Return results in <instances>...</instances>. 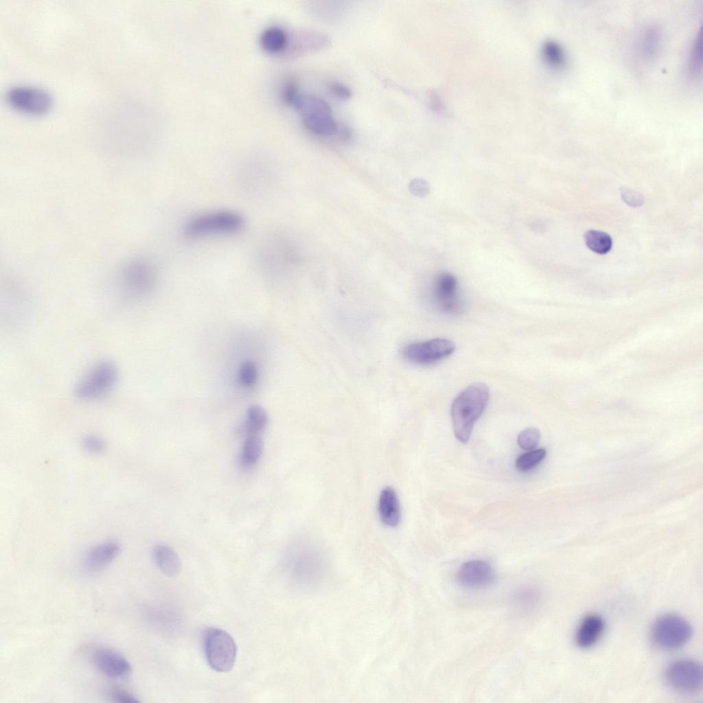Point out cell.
<instances>
[{
    "mask_svg": "<svg viewBox=\"0 0 703 703\" xmlns=\"http://www.w3.org/2000/svg\"><path fill=\"white\" fill-rule=\"evenodd\" d=\"M489 398V389L483 382L474 383L462 391L453 400L451 417L456 438L467 443L474 423L484 412Z\"/></svg>",
    "mask_w": 703,
    "mask_h": 703,
    "instance_id": "obj_1",
    "label": "cell"
},
{
    "mask_svg": "<svg viewBox=\"0 0 703 703\" xmlns=\"http://www.w3.org/2000/svg\"><path fill=\"white\" fill-rule=\"evenodd\" d=\"M244 224V218L240 212L220 209L189 218L183 227V233L189 239L229 235L240 232Z\"/></svg>",
    "mask_w": 703,
    "mask_h": 703,
    "instance_id": "obj_2",
    "label": "cell"
},
{
    "mask_svg": "<svg viewBox=\"0 0 703 703\" xmlns=\"http://www.w3.org/2000/svg\"><path fill=\"white\" fill-rule=\"evenodd\" d=\"M293 105L299 111L303 125L310 132L316 135L329 137L338 131V126L332 108L323 99L311 94H300Z\"/></svg>",
    "mask_w": 703,
    "mask_h": 703,
    "instance_id": "obj_3",
    "label": "cell"
},
{
    "mask_svg": "<svg viewBox=\"0 0 703 703\" xmlns=\"http://www.w3.org/2000/svg\"><path fill=\"white\" fill-rule=\"evenodd\" d=\"M692 633V627L685 619L675 614H665L653 622L649 636L656 647L674 650L687 643Z\"/></svg>",
    "mask_w": 703,
    "mask_h": 703,
    "instance_id": "obj_4",
    "label": "cell"
},
{
    "mask_svg": "<svg viewBox=\"0 0 703 703\" xmlns=\"http://www.w3.org/2000/svg\"><path fill=\"white\" fill-rule=\"evenodd\" d=\"M119 371L110 361H102L92 367L78 382L75 395L82 401H93L108 394L117 384Z\"/></svg>",
    "mask_w": 703,
    "mask_h": 703,
    "instance_id": "obj_5",
    "label": "cell"
},
{
    "mask_svg": "<svg viewBox=\"0 0 703 703\" xmlns=\"http://www.w3.org/2000/svg\"><path fill=\"white\" fill-rule=\"evenodd\" d=\"M203 647L211 668L218 672L232 669L236 659L237 647L228 632L220 628H208L203 635Z\"/></svg>",
    "mask_w": 703,
    "mask_h": 703,
    "instance_id": "obj_6",
    "label": "cell"
},
{
    "mask_svg": "<svg viewBox=\"0 0 703 703\" xmlns=\"http://www.w3.org/2000/svg\"><path fill=\"white\" fill-rule=\"evenodd\" d=\"M665 680L673 691L683 695L698 693L702 688V668L691 659H680L671 662L665 671Z\"/></svg>",
    "mask_w": 703,
    "mask_h": 703,
    "instance_id": "obj_7",
    "label": "cell"
},
{
    "mask_svg": "<svg viewBox=\"0 0 703 703\" xmlns=\"http://www.w3.org/2000/svg\"><path fill=\"white\" fill-rule=\"evenodd\" d=\"M5 99L13 108L33 115L45 113L52 104L51 97L47 91L28 85L10 87L6 91Z\"/></svg>",
    "mask_w": 703,
    "mask_h": 703,
    "instance_id": "obj_8",
    "label": "cell"
},
{
    "mask_svg": "<svg viewBox=\"0 0 703 703\" xmlns=\"http://www.w3.org/2000/svg\"><path fill=\"white\" fill-rule=\"evenodd\" d=\"M454 349L455 345L452 341L444 338H435L406 345L402 350V356L410 362L426 365L447 358Z\"/></svg>",
    "mask_w": 703,
    "mask_h": 703,
    "instance_id": "obj_9",
    "label": "cell"
},
{
    "mask_svg": "<svg viewBox=\"0 0 703 703\" xmlns=\"http://www.w3.org/2000/svg\"><path fill=\"white\" fill-rule=\"evenodd\" d=\"M493 567L487 562L473 560L463 563L459 568L456 578L463 587L481 589L490 586L495 580Z\"/></svg>",
    "mask_w": 703,
    "mask_h": 703,
    "instance_id": "obj_10",
    "label": "cell"
},
{
    "mask_svg": "<svg viewBox=\"0 0 703 703\" xmlns=\"http://www.w3.org/2000/svg\"><path fill=\"white\" fill-rule=\"evenodd\" d=\"M458 284L456 278L448 273H443L437 277L434 294L438 307L447 313H459L463 309V305L457 294Z\"/></svg>",
    "mask_w": 703,
    "mask_h": 703,
    "instance_id": "obj_11",
    "label": "cell"
},
{
    "mask_svg": "<svg viewBox=\"0 0 703 703\" xmlns=\"http://www.w3.org/2000/svg\"><path fill=\"white\" fill-rule=\"evenodd\" d=\"M93 662L103 674L111 678H124L132 671L130 663L125 657L106 648L95 652Z\"/></svg>",
    "mask_w": 703,
    "mask_h": 703,
    "instance_id": "obj_12",
    "label": "cell"
},
{
    "mask_svg": "<svg viewBox=\"0 0 703 703\" xmlns=\"http://www.w3.org/2000/svg\"><path fill=\"white\" fill-rule=\"evenodd\" d=\"M120 544L108 540L91 547L84 558V567L89 572H97L110 564L121 552Z\"/></svg>",
    "mask_w": 703,
    "mask_h": 703,
    "instance_id": "obj_13",
    "label": "cell"
},
{
    "mask_svg": "<svg viewBox=\"0 0 703 703\" xmlns=\"http://www.w3.org/2000/svg\"><path fill=\"white\" fill-rule=\"evenodd\" d=\"M605 627L603 619L597 614L585 616L578 626L575 640L578 647L589 648L593 646L601 636Z\"/></svg>",
    "mask_w": 703,
    "mask_h": 703,
    "instance_id": "obj_14",
    "label": "cell"
},
{
    "mask_svg": "<svg viewBox=\"0 0 703 703\" xmlns=\"http://www.w3.org/2000/svg\"><path fill=\"white\" fill-rule=\"evenodd\" d=\"M661 43L662 34L659 28L654 25H647L638 36L637 54L643 60H652L658 55Z\"/></svg>",
    "mask_w": 703,
    "mask_h": 703,
    "instance_id": "obj_15",
    "label": "cell"
},
{
    "mask_svg": "<svg viewBox=\"0 0 703 703\" xmlns=\"http://www.w3.org/2000/svg\"><path fill=\"white\" fill-rule=\"evenodd\" d=\"M152 559L165 575L174 577L181 571L182 564L176 552L170 546L158 544L152 551Z\"/></svg>",
    "mask_w": 703,
    "mask_h": 703,
    "instance_id": "obj_16",
    "label": "cell"
},
{
    "mask_svg": "<svg viewBox=\"0 0 703 703\" xmlns=\"http://www.w3.org/2000/svg\"><path fill=\"white\" fill-rule=\"evenodd\" d=\"M378 513L387 526L395 527L400 520V507L395 492L391 487L382 490L378 500Z\"/></svg>",
    "mask_w": 703,
    "mask_h": 703,
    "instance_id": "obj_17",
    "label": "cell"
},
{
    "mask_svg": "<svg viewBox=\"0 0 703 703\" xmlns=\"http://www.w3.org/2000/svg\"><path fill=\"white\" fill-rule=\"evenodd\" d=\"M155 280L154 270L147 263L140 264L126 281L128 294L132 296L143 295L149 291Z\"/></svg>",
    "mask_w": 703,
    "mask_h": 703,
    "instance_id": "obj_18",
    "label": "cell"
},
{
    "mask_svg": "<svg viewBox=\"0 0 703 703\" xmlns=\"http://www.w3.org/2000/svg\"><path fill=\"white\" fill-rule=\"evenodd\" d=\"M542 52L544 61L551 68L561 70L565 67L566 59L564 51L555 41H548L544 43Z\"/></svg>",
    "mask_w": 703,
    "mask_h": 703,
    "instance_id": "obj_19",
    "label": "cell"
},
{
    "mask_svg": "<svg viewBox=\"0 0 703 703\" xmlns=\"http://www.w3.org/2000/svg\"><path fill=\"white\" fill-rule=\"evenodd\" d=\"M586 246L596 253L603 255L612 249V240L606 232L597 230H589L584 234Z\"/></svg>",
    "mask_w": 703,
    "mask_h": 703,
    "instance_id": "obj_20",
    "label": "cell"
},
{
    "mask_svg": "<svg viewBox=\"0 0 703 703\" xmlns=\"http://www.w3.org/2000/svg\"><path fill=\"white\" fill-rule=\"evenodd\" d=\"M264 448L262 439L255 435L249 436L245 441L241 454V460L246 465H253L260 459Z\"/></svg>",
    "mask_w": 703,
    "mask_h": 703,
    "instance_id": "obj_21",
    "label": "cell"
},
{
    "mask_svg": "<svg viewBox=\"0 0 703 703\" xmlns=\"http://www.w3.org/2000/svg\"><path fill=\"white\" fill-rule=\"evenodd\" d=\"M267 422V415L259 405H252L247 410L246 421L244 428L252 435L262 430Z\"/></svg>",
    "mask_w": 703,
    "mask_h": 703,
    "instance_id": "obj_22",
    "label": "cell"
},
{
    "mask_svg": "<svg viewBox=\"0 0 703 703\" xmlns=\"http://www.w3.org/2000/svg\"><path fill=\"white\" fill-rule=\"evenodd\" d=\"M545 449L529 450L518 457L516 461V468L522 472L529 471L537 466L546 457Z\"/></svg>",
    "mask_w": 703,
    "mask_h": 703,
    "instance_id": "obj_23",
    "label": "cell"
},
{
    "mask_svg": "<svg viewBox=\"0 0 703 703\" xmlns=\"http://www.w3.org/2000/svg\"><path fill=\"white\" fill-rule=\"evenodd\" d=\"M702 69V32H697L689 54L688 70L691 76H698Z\"/></svg>",
    "mask_w": 703,
    "mask_h": 703,
    "instance_id": "obj_24",
    "label": "cell"
},
{
    "mask_svg": "<svg viewBox=\"0 0 703 703\" xmlns=\"http://www.w3.org/2000/svg\"><path fill=\"white\" fill-rule=\"evenodd\" d=\"M264 45L271 51H280L284 49L288 44L286 32L278 27H273L265 34Z\"/></svg>",
    "mask_w": 703,
    "mask_h": 703,
    "instance_id": "obj_25",
    "label": "cell"
},
{
    "mask_svg": "<svg viewBox=\"0 0 703 703\" xmlns=\"http://www.w3.org/2000/svg\"><path fill=\"white\" fill-rule=\"evenodd\" d=\"M540 440V433L534 427H529L522 430L518 435L517 443L518 446L525 450H532L538 444Z\"/></svg>",
    "mask_w": 703,
    "mask_h": 703,
    "instance_id": "obj_26",
    "label": "cell"
},
{
    "mask_svg": "<svg viewBox=\"0 0 703 703\" xmlns=\"http://www.w3.org/2000/svg\"><path fill=\"white\" fill-rule=\"evenodd\" d=\"M81 446L85 452L94 455L104 453L107 448L105 440L99 435L93 434L84 436L81 440Z\"/></svg>",
    "mask_w": 703,
    "mask_h": 703,
    "instance_id": "obj_27",
    "label": "cell"
},
{
    "mask_svg": "<svg viewBox=\"0 0 703 703\" xmlns=\"http://www.w3.org/2000/svg\"><path fill=\"white\" fill-rule=\"evenodd\" d=\"M257 379V369L251 361H245L240 367L238 380L240 384L249 388L255 384Z\"/></svg>",
    "mask_w": 703,
    "mask_h": 703,
    "instance_id": "obj_28",
    "label": "cell"
},
{
    "mask_svg": "<svg viewBox=\"0 0 703 703\" xmlns=\"http://www.w3.org/2000/svg\"><path fill=\"white\" fill-rule=\"evenodd\" d=\"M623 200L631 207H640L644 203V197L639 192L628 188L621 189Z\"/></svg>",
    "mask_w": 703,
    "mask_h": 703,
    "instance_id": "obj_29",
    "label": "cell"
},
{
    "mask_svg": "<svg viewBox=\"0 0 703 703\" xmlns=\"http://www.w3.org/2000/svg\"><path fill=\"white\" fill-rule=\"evenodd\" d=\"M110 695L114 702L119 703L139 702L138 699L135 695L123 689H113L111 691Z\"/></svg>",
    "mask_w": 703,
    "mask_h": 703,
    "instance_id": "obj_30",
    "label": "cell"
},
{
    "mask_svg": "<svg viewBox=\"0 0 703 703\" xmlns=\"http://www.w3.org/2000/svg\"><path fill=\"white\" fill-rule=\"evenodd\" d=\"M330 89L332 93L341 100H348L352 97V91L346 85L334 82L330 84Z\"/></svg>",
    "mask_w": 703,
    "mask_h": 703,
    "instance_id": "obj_31",
    "label": "cell"
},
{
    "mask_svg": "<svg viewBox=\"0 0 703 703\" xmlns=\"http://www.w3.org/2000/svg\"><path fill=\"white\" fill-rule=\"evenodd\" d=\"M535 596L532 590H525L522 591L518 595L516 596L517 603L527 607L529 606L533 603L535 600Z\"/></svg>",
    "mask_w": 703,
    "mask_h": 703,
    "instance_id": "obj_32",
    "label": "cell"
},
{
    "mask_svg": "<svg viewBox=\"0 0 703 703\" xmlns=\"http://www.w3.org/2000/svg\"><path fill=\"white\" fill-rule=\"evenodd\" d=\"M412 190L418 196H426L429 192V185L424 180L416 179L412 183Z\"/></svg>",
    "mask_w": 703,
    "mask_h": 703,
    "instance_id": "obj_33",
    "label": "cell"
}]
</instances>
